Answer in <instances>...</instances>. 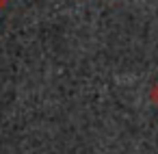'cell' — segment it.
<instances>
[{"label": "cell", "mask_w": 158, "mask_h": 154, "mask_svg": "<svg viewBox=\"0 0 158 154\" xmlns=\"http://www.w3.org/2000/svg\"><path fill=\"white\" fill-rule=\"evenodd\" d=\"M152 102L158 104V85H154V91H152Z\"/></svg>", "instance_id": "6da1fadb"}, {"label": "cell", "mask_w": 158, "mask_h": 154, "mask_svg": "<svg viewBox=\"0 0 158 154\" xmlns=\"http://www.w3.org/2000/svg\"><path fill=\"white\" fill-rule=\"evenodd\" d=\"M5 2H7V0H0V7H2V5H5Z\"/></svg>", "instance_id": "7a4b0ae2"}]
</instances>
